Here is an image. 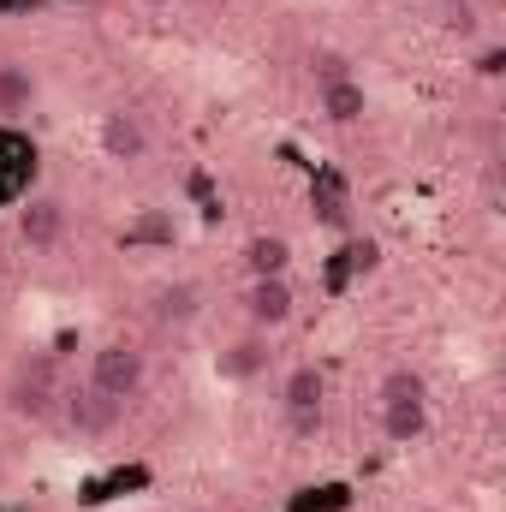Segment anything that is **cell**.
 Masks as SVG:
<instances>
[{
    "instance_id": "52a82bcc",
    "label": "cell",
    "mask_w": 506,
    "mask_h": 512,
    "mask_svg": "<svg viewBox=\"0 0 506 512\" xmlns=\"http://www.w3.org/2000/svg\"><path fill=\"white\" fill-rule=\"evenodd\" d=\"M60 393L66 387L54 382V364L48 358H24L18 370H12V382H6V405H12V417H30V423H48L54 411H60Z\"/></svg>"
},
{
    "instance_id": "30bf717a",
    "label": "cell",
    "mask_w": 506,
    "mask_h": 512,
    "mask_svg": "<svg viewBox=\"0 0 506 512\" xmlns=\"http://www.w3.org/2000/svg\"><path fill=\"white\" fill-rule=\"evenodd\" d=\"M60 417H66L72 435H114L120 417H126V405L108 399V393H96V387H78V393H60Z\"/></svg>"
},
{
    "instance_id": "7a4b0ae2",
    "label": "cell",
    "mask_w": 506,
    "mask_h": 512,
    "mask_svg": "<svg viewBox=\"0 0 506 512\" xmlns=\"http://www.w3.org/2000/svg\"><path fill=\"white\" fill-rule=\"evenodd\" d=\"M316 114L328 120V126H364V114H370V90H364V78L352 72V60H340V54H316Z\"/></svg>"
},
{
    "instance_id": "ba28073f",
    "label": "cell",
    "mask_w": 506,
    "mask_h": 512,
    "mask_svg": "<svg viewBox=\"0 0 506 512\" xmlns=\"http://www.w3.org/2000/svg\"><path fill=\"white\" fill-rule=\"evenodd\" d=\"M96 149H102L108 161H120V167H137V161H149V149H155V137H149V120H143L137 108H108V114L96 120Z\"/></svg>"
},
{
    "instance_id": "7c38bea8",
    "label": "cell",
    "mask_w": 506,
    "mask_h": 512,
    "mask_svg": "<svg viewBox=\"0 0 506 512\" xmlns=\"http://www.w3.org/2000/svg\"><path fill=\"white\" fill-rule=\"evenodd\" d=\"M149 316H155L161 328H191V322L203 316V292H197L191 280H173V286H161V292H155Z\"/></svg>"
},
{
    "instance_id": "8fae6325",
    "label": "cell",
    "mask_w": 506,
    "mask_h": 512,
    "mask_svg": "<svg viewBox=\"0 0 506 512\" xmlns=\"http://www.w3.org/2000/svg\"><path fill=\"white\" fill-rule=\"evenodd\" d=\"M239 256H245V280H262V274H292V239H286V233H251Z\"/></svg>"
},
{
    "instance_id": "9a60e30c",
    "label": "cell",
    "mask_w": 506,
    "mask_h": 512,
    "mask_svg": "<svg viewBox=\"0 0 506 512\" xmlns=\"http://www.w3.org/2000/svg\"><path fill=\"white\" fill-rule=\"evenodd\" d=\"M411 512H447V507H411Z\"/></svg>"
},
{
    "instance_id": "9c48e42d",
    "label": "cell",
    "mask_w": 506,
    "mask_h": 512,
    "mask_svg": "<svg viewBox=\"0 0 506 512\" xmlns=\"http://www.w3.org/2000/svg\"><path fill=\"white\" fill-rule=\"evenodd\" d=\"M268 364H274V334H256V328H245L239 340H227V346L215 352V376L233 382V387L268 376Z\"/></svg>"
},
{
    "instance_id": "6da1fadb",
    "label": "cell",
    "mask_w": 506,
    "mask_h": 512,
    "mask_svg": "<svg viewBox=\"0 0 506 512\" xmlns=\"http://www.w3.org/2000/svg\"><path fill=\"white\" fill-rule=\"evenodd\" d=\"M376 411H381V435L393 447H411L429 429V382H423V370L393 364L376 387Z\"/></svg>"
},
{
    "instance_id": "5b68a950",
    "label": "cell",
    "mask_w": 506,
    "mask_h": 512,
    "mask_svg": "<svg viewBox=\"0 0 506 512\" xmlns=\"http://www.w3.org/2000/svg\"><path fill=\"white\" fill-rule=\"evenodd\" d=\"M12 233H18V245H24L30 256H54L60 245H66V233H72V209H66L54 191L24 197L18 215H12Z\"/></svg>"
},
{
    "instance_id": "2e32d148",
    "label": "cell",
    "mask_w": 506,
    "mask_h": 512,
    "mask_svg": "<svg viewBox=\"0 0 506 512\" xmlns=\"http://www.w3.org/2000/svg\"><path fill=\"white\" fill-rule=\"evenodd\" d=\"M179 512H215V507H179Z\"/></svg>"
},
{
    "instance_id": "4fadbf2b",
    "label": "cell",
    "mask_w": 506,
    "mask_h": 512,
    "mask_svg": "<svg viewBox=\"0 0 506 512\" xmlns=\"http://www.w3.org/2000/svg\"><path fill=\"white\" fill-rule=\"evenodd\" d=\"M36 72L24 66V60H0V120H12V114H30V102H36Z\"/></svg>"
},
{
    "instance_id": "277c9868",
    "label": "cell",
    "mask_w": 506,
    "mask_h": 512,
    "mask_svg": "<svg viewBox=\"0 0 506 512\" xmlns=\"http://www.w3.org/2000/svg\"><path fill=\"white\" fill-rule=\"evenodd\" d=\"M328 411V370L322 364H292L280 376V417L292 435H316Z\"/></svg>"
},
{
    "instance_id": "5bb4252c",
    "label": "cell",
    "mask_w": 506,
    "mask_h": 512,
    "mask_svg": "<svg viewBox=\"0 0 506 512\" xmlns=\"http://www.w3.org/2000/svg\"><path fill=\"white\" fill-rule=\"evenodd\" d=\"M143 6H173V0H143Z\"/></svg>"
},
{
    "instance_id": "8992f818",
    "label": "cell",
    "mask_w": 506,
    "mask_h": 512,
    "mask_svg": "<svg viewBox=\"0 0 506 512\" xmlns=\"http://www.w3.org/2000/svg\"><path fill=\"white\" fill-rule=\"evenodd\" d=\"M239 310H245V328H256V334H280V328H292V316H298V286H292V274L245 280Z\"/></svg>"
},
{
    "instance_id": "3957f363",
    "label": "cell",
    "mask_w": 506,
    "mask_h": 512,
    "mask_svg": "<svg viewBox=\"0 0 506 512\" xmlns=\"http://www.w3.org/2000/svg\"><path fill=\"white\" fill-rule=\"evenodd\" d=\"M84 387H96V393L131 405V399L149 387V352L131 346V340H102V346L90 352V382Z\"/></svg>"
}]
</instances>
